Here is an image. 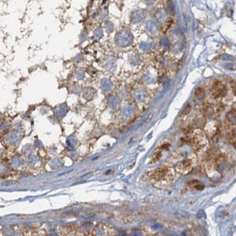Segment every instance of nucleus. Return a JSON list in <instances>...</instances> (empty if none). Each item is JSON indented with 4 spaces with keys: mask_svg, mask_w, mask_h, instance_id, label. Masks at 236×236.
Returning a JSON list of instances; mask_svg holds the SVG:
<instances>
[{
    "mask_svg": "<svg viewBox=\"0 0 236 236\" xmlns=\"http://www.w3.org/2000/svg\"><path fill=\"white\" fill-rule=\"evenodd\" d=\"M227 93V89L225 84H223L221 81H217L214 83L213 86L211 89V95L212 98H218L220 97L225 96Z\"/></svg>",
    "mask_w": 236,
    "mask_h": 236,
    "instance_id": "f257e3e1",
    "label": "nucleus"
},
{
    "mask_svg": "<svg viewBox=\"0 0 236 236\" xmlns=\"http://www.w3.org/2000/svg\"><path fill=\"white\" fill-rule=\"evenodd\" d=\"M177 169H178V172H180V173L183 174V175H187L191 172L192 169L191 161L190 160L183 161L181 163H179Z\"/></svg>",
    "mask_w": 236,
    "mask_h": 236,
    "instance_id": "f03ea898",
    "label": "nucleus"
},
{
    "mask_svg": "<svg viewBox=\"0 0 236 236\" xmlns=\"http://www.w3.org/2000/svg\"><path fill=\"white\" fill-rule=\"evenodd\" d=\"M189 187L190 188L193 189V190H203L204 188V185L203 183H201L200 182L197 181V180H193V181H191L190 183L188 184Z\"/></svg>",
    "mask_w": 236,
    "mask_h": 236,
    "instance_id": "7ed1b4c3",
    "label": "nucleus"
},
{
    "mask_svg": "<svg viewBox=\"0 0 236 236\" xmlns=\"http://www.w3.org/2000/svg\"><path fill=\"white\" fill-rule=\"evenodd\" d=\"M203 112L204 114L208 115V116H211L214 114V110L213 106L212 105L209 104V103H205L203 105Z\"/></svg>",
    "mask_w": 236,
    "mask_h": 236,
    "instance_id": "20e7f679",
    "label": "nucleus"
},
{
    "mask_svg": "<svg viewBox=\"0 0 236 236\" xmlns=\"http://www.w3.org/2000/svg\"><path fill=\"white\" fill-rule=\"evenodd\" d=\"M204 96H205V93H204V91H203V89L198 88L195 92V97H194V99L196 100L197 102L201 101V100L204 98Z\"/></svg>",
    "mask_w": 236,
    "mask_h": 236,
    "instance_id": "39448f33",
    "label": "nucleus"
},
{
    "mask_svg": "<svg viewBox=\"0 0 236 236\" xmlns=\"http://www.w3.org/2000/svg\"><path fill=\"white\" fill-rule=\"evenodd\" d=\"M225 164H226V161L225 158H224V157L219 156L218 158H217V160H216V165H217V169H224V167L225 166Z\"/></svg>",
    "mask_w": 236,
    "mask_h": 236,
    "instance_id": "423d86ee",
    "label": "nucleus"
},
{
    "mask_svg": "<svg viewBox=\"0 0 236 236\" xmlns=\"http://www.w3.org/2000/svg\"><path fill=\"white\" fill-rule=\"evenodd\" d=\"M227 118L228 121L232 124H236V111L235 110H231L227 113Z\"/></svg>",
    "mask_w": 236,
    "mask_h": 236,
    "instance_id": "0eeeda50",
    "label": "nucleus"
},
{
    "mask_svg": "<svg viewBox=\"0 0 236 236\" xmlns=\"http://www.w3.org/2000/svg\"><path fill=\"white\" fill-rule=\"evenodd\" d=\"M190 110H191V107H190V105H187L185 108H184L183 111H182V114H187V113H190Z\"/></svg>",
    "mask_w": 236,
    "mask_h": 236,
    "instance_id": "6e6552de",
    "label": "nucleus"
},
{
    "mask_svg": "<svg viewBox=\"0 0 236 236\" xmlns=\"http://www.w3.org/2000/svg\"><path fill=\"white\" fill-rule=\"evenodd\" d=\"M231 86H232L233 92L235 93V95H236V82L235 81H232V82H231Z\"/></svg>",
    "mask_w": 236,
    "mask_h": 236,
    "instance_id": "1a4fd4ad",
    "label": "nucleus"
}]
</instances>
